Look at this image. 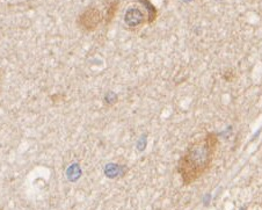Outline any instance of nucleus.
Listing matches in <instances>:
<instances>
[{
  "label": "nucleus",
  "instance_id": "f257e3e1",
  "mask_svg": "<svg viewBox=\"0 0 262 210\" xmlns=\"http://www.w3.org/2000/svg\"><path fill=\"white\" fill-rule=\"evenodd\" d=\"M217 146L218 137L213 133L205 134L189 144L177 167L183 185H191L208 172L215 158Z\"/></svg>",
  "mask_w": 262,
  "mask_h": 210
},
{
  "label": "nucleus",
  "instance_id": "f03ea898",
  "mask_svg": "<svg viewBox=\"0 0 262 210\" xmlns=\"http://www.w3.org/2000/svg\"><path fill=\"white\" fill-rule=\"evenodd\" d=\"M102 19L103 15L101 14L99 8L89 7L79 15L77 23L82 32L91 33L94 32V30L99 27V25L101 24Z\"/></svg>",
  "mask_w": 262,
  "mask_h": 210
},
{
  "label": "nucleus",
  "instance_id": "20e7f679",
  "mask_svg": "<svg viewBox=\"0 0 262 210\" xmlns=\"http://www.w3.org/2000/svg\"><path fill=\"white\" fill-rule=\"evenodd\" d=\"M2 80H3V70L0 69V86H2Z\"/></svg>",
  "mask_w": 262,
  "mask_h": 210
},
{
  "label": "nucleus",
  "instance_id": "7ed1b4c3",
  "mask_svg": "<svg viewBox=\"0 0 262 210\" xmlns=\"http://www.w3.org/2000/svg\"><path fill=\"white\" fill-rule=\"evenodd\" d=\"M124 23L130 29L141 28L145 24H152L150 15L147 11L144 8H139L138 6H131L125 12Z\"/></svg>",
  "mask_w": 262,
  "mask_h": 210
}]
</instances>
